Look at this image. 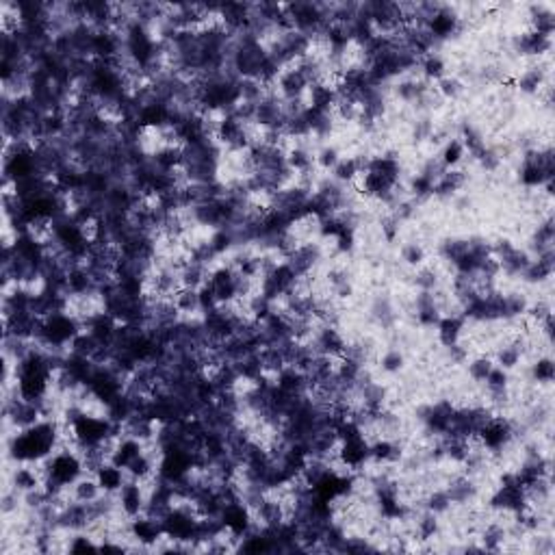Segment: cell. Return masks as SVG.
<instances>
[{
    "label": "cell",
    "mask_w": 555,
    "mask_h": 555,
    "mask_svg": "<svg viewBox=\"0 0 555 555\" xmlns=\"http://www.w3.org/2000/svg\"><path fill=\"white\" fill-rule=\"evenodd\" d=\"M402 261L412 267V269H419L425 265V261H428V254H425V247L419 243V241H410L402 247Z\"/></svg>",
    "instance_id": "6"
},
{
    "label": "cell",
    "mask_w": 555,
    "mask_h": 555,
    "mask_svg": "<svg viewBox=\"0 0 555 555\" xmlns=\"http://www.w3.org/2000/svg\"><path fill=\"white\" fill-rule=\"evenodd\" d=\"M117 503L128 519L141 517L146 510V495H144L139 482H126L122 486V490L117 492Z\"/></svg>",
    "instance_id": "1"
},
{
    "label": "cell",
    "mask_w": 555,
    "mask_h": 555,
    "mask_svg": "<svg viewBox=\"0 0 555 555\" xmlns=\"http://www.w3.org/2000/svg\"><path fill=\"white\" fill-rule=\"evenodd\" d=\"M438 158H441V163H443L447 169H456V167H460V165L464 163L466 150H464V146H462V141H460L458 137H451V139H447V141L441 146Z\"/></svg>",
    "instance_id": "3"
},
{
    "label": "cell",
    "mask_w": 555,
    "mask_h": 555,
    "mask_svg": "<svg viewBox=\"0 0 555 555\" xmlns=\"http://www.w3.org/2000/svg\"><path fill=\"white\" fill-rule=\"evenodd\" d=\"M495 369V362L488 354H480V356H471L466 360V375L475 384H484V379L488 377V373Z\"/></svg>",
    "instance_id": "4"
},
{
    "label": "cell",
    "mask_w": 555,
    "mask_h": 555,
    "mask_svg": "<svg viewBox=\"0 0 555 555\" xmlns=\"http://www.w3.org/2000/svg\"><path fill=\"white\" fill-rule=\"evenodd\" d=\"M529 377H532V382L538 384V387H551V382L555 377V365H553L551 356L536 358L529 367Z\"/></svg>",
    "instance_id": "5"
},
{
    "label": "cell",
    "mask_w": 555,
    "mask_h": 555,
    "mask_svg": "<svg viewBox=\"0 0 555 555\" xmlns=\"http://www.w3.org/2000/svg\"><path fill=\"white\" fill-rule=\"evenodd\" d=\"M404 365H406L404 352L397 350V347H389L387 352L382 354V358H379V369H382L384 373H391V375L399 373V371L404 369Z\"/></svg>",
    "instance_id": "7"
},
{
    "label": "cell",
    "mask_w": 555,
    "mask_h": 555,
    "mask_svg": "<svg viewBox=\"0 0 555 555\" xmlns=\"http://www.w3.org/2000/svg\"><path fill=\"white\" fill-rule=\"evenodd\" d=\"M464 317H441V321L436 323V336L441 347H449L460 343V336L464 330Z\"/></svg>",
    "instance_id": "2"
}]
</instances>
